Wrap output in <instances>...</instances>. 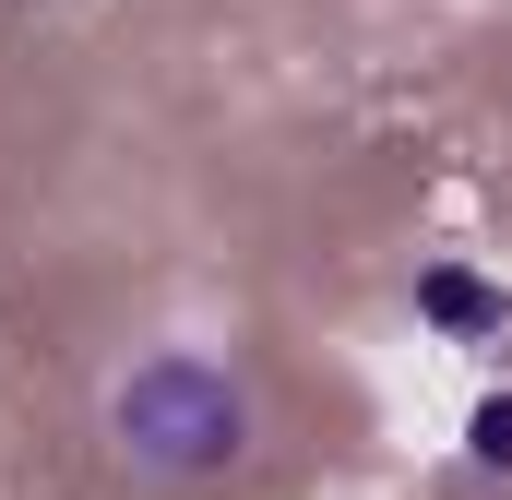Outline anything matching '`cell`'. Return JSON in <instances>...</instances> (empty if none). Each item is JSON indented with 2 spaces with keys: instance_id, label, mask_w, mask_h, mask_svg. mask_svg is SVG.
Segmentation results:
<instances>
[{
  "instance_id": "1",
  "label": "cell",
  "mask_w": 512,
  "mask_h": 500,
  "mask_svg": "<svg viewBox=\"0 0 512 500\" xmlns=\"http://www.w3.org/2000/svg\"><path fill=\"white\" fill-rule=\"evenodd\" d=\"M108 453L155 489H203L251 453V381L215 346H155L108 381Z\"/></svg>"
},
{
  "instance_id": "2",
  "label": "cell",
  "mask_w": 512,
  "mask_h": 500,
  "mask_svg": "<svg viewBox=\"0 0 512 500\" xmlns=\"http://www.w3.org/2000/svg\"><path fill=\"white\" fill-rule=\"evenodd\" d=\"M417 322H429L441 346H489V334L512 322V298L489 286V274H465V262H429V274H417Z\"/></svg>"
},
{
  "instance_id": "3",
  "label": "cell",
  "mask_w": 512,
  "mask_h": 500,
  "mask_svg": "<svg viewBox=\"0 0 512 500\" xmlns=\"http://www.w3.org/2000/svg\"><path fill=\"white\" fill-rule=\"evenodd\" d=\"M465 465H477V477H512V393H477V417H465Z\"/></svg>"
}]
</instances>
